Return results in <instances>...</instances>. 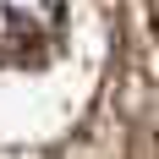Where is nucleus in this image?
Segmentation results:
<instances>
[{
  "mask_svg": "<svg viewBox=\"0 0 159 159\" xmlns=\"http://www.w3.org/2000/svg\"><path fill=\"white\" fill-rule=\"evenodd\" d=\"M61 44V0H0V66H44Z\"/></svg>",
  "mask_w": 159,
  "mask_h": 159,
  "instance_id": "nucleus-1",
  "label": "nucleus"
},
{
  "mask_svg": "<svg viewBox=\"0 0 159 159\" xmlns=\"http://www.w3.org/2000/svg\"><path fill=\"white\" fill-rule=\"evenodd\" d=\"M137 159H159V126H148L137 137Z\"/></svg>",
  "mask_w": 159,
  "mask_h": 159,
  "instance_id": "nucleus-2",
  "label": "nucleus"
},
{
  "mask_svg": "<svg viewBox=\"0 0 159 159\" xmlns=\"http://www.w3.org/2000/svg\"><path fill=\"white\" fill-rule=\"evenodd\" d=\"M154 33H159V0H154Z\"/></svg>",
  "mask_w": 159,
  "mask_h": 159,
  "instance_id": "nucleus-3",
  "label": "nucleus"
}]
</instances>
